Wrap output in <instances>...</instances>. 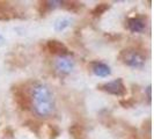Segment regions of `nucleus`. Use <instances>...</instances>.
Here are the masks:
<instances>
[{"instance_id": "5", "label": "nucleus", "mask_w": 154, "mask_h": 139, "mask_svg": "<svg viewBox=\"0 0 154 139\" xmlns=\"http://www.w3.org/2000/svg\"><path fill=\"white\" fill-rule=\"evenodd\" d=\"M14 100L17 103V106L22 109V110L30 109L31 107L30 97L27 95V93L24 92L23 89L19 88V87H15V89H14Z\"/></svg>"}, {"instance_id": "7", "label": "nucleus", "mask_w": 154, "mask_h": 139, "mask_svg": "<svg viewBox=\"0 0 154 139\" xmlns=\"http://www.w3.org/2000/svg\"><path fill=\"white\" fill-rule=\"evenodd\" d=\"M92 70H93V72H94L95 76L102 77V78L108 77V76H110V73H111L110 67H109L108 65L104 64V63H101V62L92 63Z\"/></svg>"}, {"instance_id": "17", "label": "nucleus", "mask_w": 154, "mask_h": 139, "mask_svg": "<svg viewBox=\"0 0 154 139\" xmlns=\"http://www.w3.org/2000/svg\"><path fill=\"white\" fill-rule=\"evenodd\" d=\"M121 106H123L124 108H131L134 104V100L133 99H129V100H121L119 101Z\"/></svg>"}, {"instance_id": "20", "label": "nucleus", "mask_w": 154, "mask_h": 139, "mask_svg": "<svg viewBox=\"0 0 154 139\" xmlns=\"http://www.w3.org/2000/svg\"><path fill=\"white\" fill-rule=\"evenodd\" d=\"M0 41H1V37H0Z\"/></svg>"}, {"instance_id": "6", "label": "nucleus", "mask_w": 154, "mask_h": 139, "mask_svg": "<svg viewBox=\"0 0 154 139\" xmlns=\"http://www.w3.org/2000/svg\"><path fill=\"white\" fill-rule=\"evenodd\" d=\"M46 48L51 54H58V56H67L69 54V50H67L66 45L59 41H56V39L49 41L46 44Z\"/></svg>"}, {"instance_id": "4", "label": "nucleus", "mask_w": 154, "mask_h": 139, "mask_svg": "<svg viewBox=\"0 0 154 139\" xmlns=\"http://www.w3.org/2000/svg\"><path fill=\"white\" fill-rule=\"evenodd\" d=\"M54 66H56L58 72L64 73V74H69L72 72V70L74 67V62L72 60V58H69L67 56H59L56 59Z\"/></svg>"}, {"instance_id": "13", "label": "nucleus", "mask_w": 154, "mask_h": 139, "mask_svg": "<svg viewBox=\"0 0 154 139\" xmlns=\"http://www.w3.org/2000/svg\"><path fill=\"white\" fill-rule=\"evenodd\" d=\"M71 22H72V20L69 17H60V19H58L56 21V23H54V30L56 31L65 30L67 27L71 26Z\"/></svg>"}, {"instance_id": "1", "label": "nucleus", "mask_w": 154, "mask_h": 139, "mask_svg": "<svg viewBox=\"0 0 154 139\" xmlns=\"http://www.w3.org/2000/svg\"><path fill=\"white\" fill-rule=\"evenodd\" d=\"M30 102L35 113L41 117H49L54 110V94L44 84L36 82L30 87Z\"/></svg>"}, {"instance_id": "18", "label": "nucleus", "mask_w": 154, "mask_h": 139, "mask_svg": "<svg viewBox=\"0 0 154 139\" xmlns=\"http://www.w3.org/2000/svg\"><path fill=\"white\" fill-rule=\"evenodd\" d=\"M128 139H138V136H137V131L134 129H132V132L129 133V138Z\"/></svg>"}, {"instance_id": "11", "label": "nucleus", "mask_w": 154, "mask_h": 139, "mask_svg": "<svg viewBox=\"0 0 154 139\" xmlns=\"http://www.w3.org/2000/svg\"><path fill=\"white\" fill-rule=\"evenodd\" d=\"M11 14H13V11L8 2L0 1V19L1 20H8L11 19Z\"/></svg>"}, {"instance_id": "2", "label": "nucleus", "mask_w": 154, "mask_h": 139, "mask_svg": "<svg viewBox=\"0 0 154 139\" xmlns=\"http://www.w3.org/2000/svg\"><path fill=\"white\" fill-rule=\"evenodd\" d=\"M119 59L128 66L133 69H143L145 65V57L134 49H124L119 54Z\"/></svg>"}, {"instance_id": "3", "label": "nucleus", "mask_w": 154, "mask_h": 139, "mask_svg": "<svg viewBox=\"0 0 154 139\" xmlns=\"http://www.w3.org/2000/svg\"><path fill=\"white\" fill-rule=\"evenodd\" d=\"M101 91L115 95V96H125L126 95V87L124 85L122 79H116L110 82H106L103 85L99 86Z\"/></svg>"}, {"instance_id": "14", "label": "nucleus", "mask_w": 154, "mask_h": 139, "mask_svg": "<svg viewBox=\"0 0 154 139\" xmlns=\"http://www.w3.org/2000/svg\"><path fill=\"white\" fill-rule=\"evenodd\" d=\"M109 8H110V4H108V2H100V4H97L95 7L93 8L92 14L94 16H101L102 14H104Z\"/></svg>"}, {"instance_id": "8", "label": "nucleus", "mask_w": 154, "mask_h": 139, "mask_svg": "<svg viewBox=\"0 0 154 139\" xmlns=\"http://www.w3.org/2000/svg\"><path fill=\"white\" fill-rule=\"evenodd\" d=\"M128 28L132 32H141L146 28V23L140 17H131L128 20Z\"/></svg>"}, {"instance_id": "12", "label": "nucleus", "mask_w": 154, "mask_h": 139, "mask_svg": "<svg viewBox=\"0 0 154 139\" xmlns=\"http://www.w3.org/2000/svg\"><path fill=\"white\" fill-rule=\"evenodd\" d=\"M69 133L73 139H85V130L79 124H73L69 128Z\"/></svg>"}, {"instance_id": "19", "label": "nucleus", "mask_w": 154, "mask_h": 139, "mask_svg": "<svg viewBox=\"0 0 154 139\" xmlns=\"http://www.w3.org/2000/svg\"><path fill=\"white\" fill-rule=\"evenodd\" d=\"M147 99H148V101H151V86H148L147 87Z\"/></svg>"}, {"instance_id": "10", "label": "nucleus", "mask_w": 154, "mask_h": 139, "mask_svg": "<svg viewBox=\"0 0 154 139\" xmlns=\"http://www.w3.org/2000/svg\"><path fill=\"white\" fill-rule=\"evenodd\" d=\"M60 5L65 9H67L69 12H73V13H77L84 7V5L81 2H79V1H62Z\"/></svg>"}, {"instance_id": "9", "label": "nucleus", "mask_w": 154, "mask_h": 139, "mask_svg": "<svg viewBox=\"0 0 154 139\" xmlns=\"http://www.w3.org/2000/svg\"><path fill=\"white\" fill-rule=\"evenodd\" d=\"M62 1H41L39 2V13L43 15L48 12H50L51 9H54L57 7V5H59Z\"/></svg>"}, {"instance_id": "15", "label": "nucleus", "mask_w": 154, "mask_h": 139, "mask_svg": "<svg viewBox=\"0 0 154 139\" xmlns=\"http://www.w3.org/2000/svg\"><path fill=\"white\" fill-rule=\"evenodd\" d=\"M26 125L30 129L31 131H34L35 133H38V130H39V128H41V124L37 123L36 121H28V122L26 123Z\"/></svg>"}, {"instance_id": "16", "label": "nucleus", "mask_w": 154, "mask_h": 139, "mask_svg": "<svg viewBox=\"0 0 154 139\" xmlns=\"http://www.w3.org/2000/svg\"><path fill=\"white\" fill-rule=\"evenodd\" d=\"M49 131H50V138L49 139H56L58 137V134L60 133L59 129L54 125H49Z\"/></svg>"}]
</instances>
